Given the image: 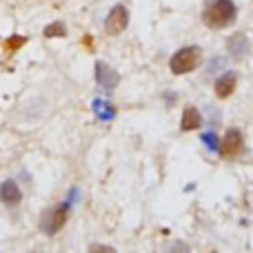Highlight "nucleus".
<instances>
[{
	"label": "nucleus",
	"mask_w": 253,
	"mask_h": 253,
	"mask_svg": "<svg viewBox=\"0 0 253 253\" xmlns=\"http://www.w3.org/2000/svg\"><path fill=\"white\" fill-rule=\"evenodd\" d=\"M236 4L231 0H213L209 2V7L205 9V25L211 27V29H222V27H229L233 20H236Z\"/></svg>",
	"instance_id": "1"
},
{
	"label": "nucleus",
	"mask_w": 253,
	"mask_h": 253,
	"mask_svg": "<svg viewBox=\"0 0 253 253\" xmlns=\"http://www.w3.org/2000/svg\"><path fill=\"white\" fill-rule=\"evenodd\" d=\"M202 62V49L200 47H184L171 58V71L173 74H189L198 69Z\"/></svg>",
	"instance_id": "2"
},
{
	"label": "nucleus",
	"mask_w": 253,
	"mask_h": 253,
	"mask_svg": "<svg viewBox=\"0 0 253 253\" xmlns=\"http://www.w3.org/2000/svg\"><path fill=\"white\" fill-rule=\"evenodd\" d=\"M67 218H69V202L44 211L42 218H40V229H42L47 236H53V233H58L62 227H65Z\"/></svg>",
	"instance_id": "3"
},
{
	"label": "nucleus",
	"mask_w": 253,
	"mask_h": 253,
	"mask_svg": "<svg viewBox=\"0 0 253 253\" xmlns=\"http://www.w3.org/2000/svg\"><path fill=\"white\" fill-rule=\"evenodd\" d=\"M126 25H129V11H126V7H123V4H116L105 20V31L109 36H118L125 31Z\"/></svg>",
	"instance_id": "4"
},
{
	"label": "nucleus",
	"mask_w": 253,
	"mask_h": 253,
	"mask_svg": "<svg viewBox=\"0 0 253 253\" xmlns=\"http://www.w3.org/2000/svg\"><path fill=\"white\" fill-rule=\"evenodd\" d=\"M242 144H245V140H242V133L238 129H229L227 135H224V140L220 142L218 151L222 153L224 158H236L238 153L242 151Z\"/></svg>",
	"instance_id": "5"
},
{
	"label": "nucleus",
	"mask_w": 253,
	"mask_h": 253,
	"mask_svg": "<svg viewBox=\"0 0 253 253\" xmlns=\"http://www.w3.org/2000/svg\"><path fill=\"white\" fill-rule=\"evenodd\" d=\"M96 80H98V84H100V87L114 89L116 84H118L120 76H118V71H114L109 65H105L102 60H98L96 62Z\"/></svg>",
	"instance_id": "6"
},
{
	"label": "nucleus",
	"mask_w": 253,
	"mask_h": 253,
	"mask_svg": "<svg viewBox=\"0 0 253 253\" xmlns=\"http://www.w3.org/2000/svg\"><path fill=\"white\" fill-rule=\"evenodd\" d=\"M236 83H238V74H233V71L222 74L218 80H215V96L229 98L233 93V89H236Z\"/></svg>",
	"instance_id": "7"
},
{
	"label": "nucleus",
	"mask_w": 253,
	"mask_h": 253,
	"mask_svg": "<svg viewBox=\"0 0 253 253\" xmlns=\"http://www.w3.org/2000/svg\"><path fill=\"white\" fill-rule=\"evenodd\" d=\"M227 47H229V53H231L233 58H245L247 56V51H249V42H247V36L245 34H233L231 38H229V42H227Z\"/></svg>",
	"instance_id": "8"
},
{
	"label": "nucleus",
	"mask_w": 253,
	"mask_h": 253,
	"mask_svg": "<svg viewBox=\"0 0 253 253\" xmlns=\"http://www.w3.org/2000/svg\"><path fill=\"white\" fill-rule=\"evenodd\" d=\"M20 198H22V193L13 180H4V182L0 184V200H2L4 205H16V202H20Z\"/></svg>",
	"instance_id": "9"
},
{
	"label": "nucleus",
	"mask_w": 253,
	"mask_h": 253,
	"mask_svg": "<svg viewBox=\"0 0 253 253\" xmlns=\"http://www.w3.org/2000/svg\"><path fill=\"white\" fill-rule=\"evenodd\" d=\"M200 125H202V118H200V114H198V109L187 107L184 114H182V120H180V129L182 131H193V129H198Z\"/></svg>",
	"instance_id": "10"
},
{
	"label": "nucleus",
	"mask_w": 253,
	"mask_h": 253,
	"mask_svg": "<svg viewBox=\"0 0 253 253\" xmlns=\"http://www.w3.org/2000/svg\"><path fill=\"white\" fill-rule=\"evenodd\" d=\"M93 111H96V116L100 120H114L116 118V107L109 105L107 100H93Z\"/></svg>",
	"instance_id": "11"
},
{
	"label": "nucleus",
	"mask_w": 253,
	"mask_h": 253,
	"mask_svg": "<svg viewBox=\"0 0 253 253\" xmlns=\"http://www.w3.org/2000/svg\"><path fill=\"white\" fill-rule=\"evenodd\" d=\"M44 36H47V38H65L67 27L62 25V22H53V25L44 27Z\"/></svg>",
	"instance_id": "12"
},
{
	"label": "nucleus",
	"mask_w": 253,
	"mask_h": 253,
	"mask_svg": "<svg viewBox=\"0 0 253 253\" xmlns=\"http://www.w3.org/2000/svg\"><path fill=\"white\" fill-rule=\"evenodd\" d=\"M202 142H205L207 147L211 149V151H218V147H220V140H218V135H215L213 131H207V133H202Z\"/></svg>",
	"instance_id": "13"
},
{
	"label": "nucleus",
	"mask_w": 253,
	"mask_h": 253,
	"mask_svg": "<svg viewBox=\"0 0 253 253\" xmlns=\"http://www.w3.org/2000/svg\"><path fill=\"white\" fill-rule=\"evenodd\" d=\"M25 40H27V38H22V36H11V38L7 40V49H18V47H22V44H25Z\"/></svg>",
	"instance_id": "14"
},
{
	"label": "nucleus",
	"mask_w": 253,
	"mask_h": 253,
	"mask_svg": "<svg viewBox=\"0 0 253 253\" xmlns=\"http://www.w3.org/2000/svg\"><path fill=\"white\" fill-rule=\"evenodd\" d=\"M91 251H105V253H111L114 251V247H105V245H91L89 247Z\"/></svg>",
	"instance_id": "15"
}]
</instances>
